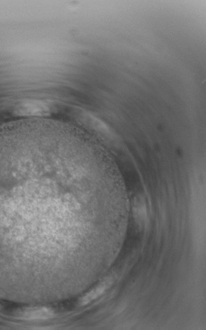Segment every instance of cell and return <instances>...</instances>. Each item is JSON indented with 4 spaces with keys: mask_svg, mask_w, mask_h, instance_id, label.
<instances>
[{
    "mask_svg": "<svg viewBox=\"0 0 206 330\" xmlns=\"http://www.w3.org/2000/svg\"><path fill=\"white\" fill-rule=\"evenodd\" d=\"M112 282H113V279H112V278H107L104 282L100 283L99 285H98L94 289L91 290V292H89V293L86 294V296L81 299V305L84 306L87 305V304L90 303L91 301L97 298L98 297L104 293V292L106 291L110 287H111L112 284Z\"/></svg>",
    "mask_w": 206,
    "mask_h": 330,
    "instance_id": "1",
    "label": "cell"
}]
</instances>
